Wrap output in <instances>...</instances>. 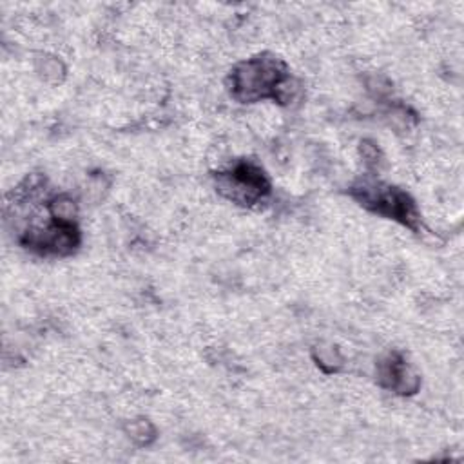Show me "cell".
<instances>
[{
	"label": "cell",
	"mask_w": 464,
	"mask_h": 464,
	"mask_svg": "<svg viewBox=\"0 0 464 464\" xmlns=\"http://www.w3.org/2000/svg\"><path fill=\"white\" fill-rule=\"evenodd\" d=\"M285 72V63L274 56L243 62L232 72V94L241 102H256L266 96L281 98Z\"/></svg>",
	"instance_id": "6da1fadb"
},
{
	"label": "cell",
	"mask_w": 464,
	"mask_h": 464,
	"mask_svg": "<svg viewBox=\"0 0 464 464\" xmlns=\"http://www.w3.org/2000/svg\"><path fill=\"white\" fill-rule=\"evenodd\" d=\"M218 188L239 205H252L268 192L270 185L261 169L250 163H239L232 170L218 174Z\"/></svg>",
	"instance_id": "7a4b0ae2"
},
{
	"label": "cell",
	"mask_w": 464,
	"mask_h": 464,
	"mask_svg": "<svg viewBox=\"0 0 464 464\" xmlns=\"http://www.w3.org/2000/svg\"><path fill=\"white\" fill-rule=\"evenodd\" d=\"M359 199L362 201V205L373 208L375 212L401 219L408 227H415V221L419 219L417 210L410 201V198L397 188H392V187L379 188V187L364 185Z\"/></svg>",
	"instance_id": "3957f363"
}]
</instances>
